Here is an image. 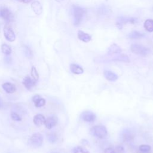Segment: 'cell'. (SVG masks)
Here are the masks:
<instances>
[{"label":"cell","mask_w":153,"mask_h":153,"mask_svg":"<svg viewBox=\"0 0 153 153\" xmlns=\"http://www.w3.org/2000/svg\"><path fill=\"white\" fill-rule=\"evenodd\" d=\"M32 8L33 9V11L38 15H39L42 12V7L41 4L37 1H34L31 5Z\"/></svg>","instance_id":"cell-17"},{"label":"cell","mask_w":153,"mask_h":153,"mask_svg":"<svg viewBox=\"0 0 153 153\" xmlns=\"http://www.w3.org/2000/svg\"><path fill=\"white\" fill-rule=\"evenodd\" d=\"M78 38L79 39L84 42H88L90 41L91 39V36L89 34L85 33L81 30H79L78 32Z\"/></svg>","instance_id":"cell-15"},{"label":"cell","mask_w":153,"mask_h":153,"mask_svg":"<svg viewBox=\"0 0 153 153\" xmlns=\"http://www.w3.org/2000/svg\"><path fill=\"white\" fill-rule=\"evenodd\" d=\"M104 153H116V151L114 148L111 147H109L105 149Z\"/></svg>","instance_id":"cell-29"},{"label":"cell","mask_w":153,"mask_h":153,"mask_svg":"<svg viewBox=\"0 0 153 153\" xmlns=\"http://www.w3.org/2000/svg\"><path fill=\"white\" fill-rule=\"evenodd\" d=\"M120 137L121 140H123L124 142H129L134 137V134L133 131H131L130 129L126 128L123 130Z\"/></svg>","instance_id":"cell-9"},{"label":"cell","mask_w":153,"mask_h":153,"mask_svg":"<svg viewBox=\"0 0 153 153\" xmlns=\"http://www.w3.org/2000/svg\"><path fill=\"white\" fill-rule=\"evenodd\" d=\"M23 85H25V87L27 88V89H30L32 87L34 86L35 84V82L32 80L29 76H25L23 79Z\"/></svg>","instance_id":"cell-18"},{"label":"cell","mask_w":153,"mask_h":153,"mask_svg":"<svg viewBox=\"0 0 153 153\" xmlns=\"http://www.w3.org/2000/svg\"><path fill=\"white\" fill-rule=\"evenodd\" d=\"M33 123L38 127H39L45 124V118L42 114H37L34 116L33 118Z\"/></svg>","instance_id":"cell-12"},{"label":"cell","mask_w":153,"mask_h":153,"mask_svg":"<svg viewBox=\"0 0 153 153\" xmlns=\"http://www.w3.org/2000/svg\"><path fill=\"white\" fill-rule=\"evenodd\" d=\"M47 139L50 142L54 143L57 140V136L54 133H51L47 136Z\"/></svg>","instance_id":"cell-26"},{"label":"cell","mask_w":153,"mask_h":153,"mask_svg":"<svg viewBox=\"0 0 153 153\" xmlns=\"http://www.w3.org/2000/svg\"><path fill=\"white\" fill-rule=\"evenodd\" d=\"M32 100L35 104V106L36 108H40L45 105V100L43 98H41L39 95H35L33 98Z\"/></svg>","instance_id":"cell-13"},{"label":"cell","mask_w":153,"mask_h":153,"mask_svg":"<svg viewBox=\"0 0 153 153\" xmlns=\"http://www.w3.org/2000/svg\"><path fill=\"white\" fill-rule=\"evenodd\" d=\"M139 149L142 153H149L151 151V148L149 145H141L139 146Z\"/></svg>","instance_id":"cell-24"},{"label":"cell","mask_w":153,"mask_h":153,"mask_svg":"<svg viewBox=\"0 0 153 153\" xmlns=\"http://www.w3.org/2000/svg\"><path fill=\"white\" fill-rule=\"evenodd\" d=\"M31 75L34 81H37L39 78V74L36 69V68L33 66L31 69Z\"/></svg>","instance_id":"cell-25"},{"label":"cell","mask_w":153,"mask_h":153,"mask_svg":"<svg viewBox=\"0 0 153 153\" xmlns=\"http://www.w3.org/2000/svg\"><path fill=\"white\" fill-rule=\"evenodd\" d=\"M11 117L13 119V120L16 121H20L22 120L21 117L19 114H17L16 112H11Z\"/></svg>","instance_id":"cell-28"},{"label":"cell","mask_w":153,"mask_h":153,"mask_svg":"<svg viewBox=\"0 0 153 153\" xmlns=\"http://www.w3.org/2000/svg\"><path fill=\"white\" fill-rule=\"evenodd\" d=\"M52 153H57V152H52Z\"/></svg>","instance_id":"cell-33"},{"label":"cell","mask_w":153,"mask_h":153,"mask_svg":"<svg viewBox=\"0 0 153 153\" xmlns=\"http://www.w3.org/2000/svg\"><path fill=\"white\" fill-rule=\"evenodd\" d=\"M2 88L7 93H13L16 91L15 86L10 82H5L2 85Z\"/></svg>","instance_id":"cell-19"},{"label":"cell","mask_w":153,"mask_h":153,"mask_svg":"<svg viewBox=\"0 0 153 153\" xmlns=\"http://www.w3.org/2000/svg\"><path fill=\"white\" fill-rule=\"evenodd\" d=\"M79 117L82 120L88 123L93 122L96 118V115L93 112L90 111H85L82 112L80 114Z\"/></svg>","instance_id":"cell-7"},{"label":"cell","mask_w":153,"mask_h":153,"mask_svg":"<svg viewBox=\"0 0 153 153\" xmlns=\"http://www.w3.org/2000/svg\"><path fill=\"white\" fill-rule=\"evenodd\" d=\"M2 101H1V100H0V108H1V107L2 106Z\"/></svg>","instance_id":"cell-31"},{"label":"cell","mask_w":153,"mask_h":153,"mask_svg":"<svg viewBox=\"0 0 153 153\" xmlns=\"http://www.w3.org/2000/svg\"><path fill=\"white\" fill-rule=\"evenodd\" d=\"M103 75H104V77L109 81H115L117 80L118 78V75L115 73L110 71H107V70H105L103 71Z\"/></svg>","instance_id":"cell-11"},{"label":"cell","mask_w":153,"mask_h":153,"mask_svg":"<svg viewBox=\"0 0 153 153\" xmlns=\"http://www.w3.org/2000/svg\"><path fill=\"white\" fill-rule=\"evenodd\" d=\"M24 53H25V54L27 57H29V58H31L32 57V52L31 51V50L28 47H26L25 46L24 47Z\"/></svg>","instance_id":"cell-27"},{"label":"cell","mask_w":153,"mask_h":153,"mask_svg":"<svg viewBox=\"0 0 153 153\" xmlns=\"http://www.w3.org/2000/svg\"><path fill=\"white\" fill-rule=\"evenodd\" d=\"M0 17L7 22H10L13 19V15L10 10L7 8H2L0 9Z\"/></svg>","instance_id":"cell-8"},{"label":"cell","mask_w":153,"mask_h":153,"mask_svg":"<svg viewBox=\"0 0 153 153\" xmlns=\"http://www.w3.org/2000/svg\"><path fill=\"white\" fill-rule=\"evenodd\" d=\"M57 121L58 119L56 116H51L49 117L47 120H45L44 124L46 128H47L48 129H51L57 124Z\"/></svg>","instance_id":"cell-10"},{"label":"cell","mask_w":153,"mask_h":153,"mask_svg":"<svg viewBox=\"0 0 153 153\" xmlns=\"http://www.w3.org/2000/svg\"><path fill=\"white\" fill-rule=\"evenodd\" d=\"M70 70L73 74L76 75L82 74L84 72V69H82V68L75 63L71 64Z\"/></svg>","instance_id":"cell-16"},{"label":"cell","mask_w":153,"mask_h":153,"mask_svg":"<svg viewBox=\"0 0 153 153\" xmlns=\"http://www.w3.org/2000/svg\"><path fill=\"white\" fill-rule=\"evenodd\" d=\"M130 50L133 53L142 56H146L149 51L148 48L137 44H133L130 47Z\"/></svg>","instance_id":"cell-3"},{"label":"cell","mask_w":153,"mask_h":153,"mask_svg":"<svg viewBox=\"0 0 153 153\" xmlns=\"http://www.w3.org/2000/svg\"><path fill=\"white\" fill-rule=\"evenodd\" d=\"M90 133L93 136L99 139L105 138L108 134L106 128L102 125H97L93 127L90 129Z\"/></svg>","instance_id":"cell-1"},{"label":"cell","mask_w":153,"mask_h":153,"mask_svg":"<svg viewBox=\"0 0 153 153\" xmlns=\"http://www.w3.org/2000/svg\"><path fill=\"white\" fill-rule=\"evenodd\" d=\"M4 33L5 38L6 39L10 42H13L15 40L16 38V35L14 34V32L8 24H7L4 28Z\"/></svg>","instance_id":"cell-6"},{"label":"cell","mask_w":153,"mask_h":153,"mask_svg":"<svg viewBox=\"0 0 153 153\" xmlns=\"http://www.w3.org/2000/svg\"><path fill=\"white\" fill-rule=\"evenodd\" d=\"M19 2H24V3H29L30 1H32V0H17Z\"/></svg>","instance_id":"cell-30"},{"label":"cell","mask_w":153,"mask_h":153,"mask_svg":"<svg viewBox=\"0 0 153 153\" xmlns=\"http://www.w3.org/2000/svg\"><path fill=\"white\" fill-rule=\"evenodd\" d=\"M144 35H145L143 33H140L138 31L134 30L130 33L128 36L130 39H139V38H142L143 36H144Z\"/></svg>","instance_id":"cell-21"},{"label":"cell","mask_w":153,"mask_h":153,"mask_svg":"<svg viewBox=\"0 0 153 153\" xmlns=\"http://www.w3.org/2000/svg\"><path fill=\"white\" fill-rule=\"evenodd\" d=\"M73 16L74 19V25L78 26L81 23L85 14V10L81 7L75 5L72 9Z\"/></svg>","instance_id":"cell-2"},{"label":"cell","mask_w":153,"mask_h":153,"mask_svg":"<svg viewBox=\"0 0 153 153\" xmlns=\"http://www.w3.org/2000/svg\"><path fill=\"white\" fill-rule=\"evenodd\" d=\"M73 153H89V151L84 147L78 146L72 149Z\"/></svg>","instance_id":"cell-23"},{"label":"cell","mask_w":153,"mask_h":153,"mask_svg":"<svg viewBox=\"0 0 153 153\" xmlns=\"http://www.w3.org/2000/svg\"><path fill=\"white\" fill-rule=\"evenodd\" d=\"M56 1H58V2H60V1H63V0H56Z\"/></svg>","instance_id":"cell-32"},{"label":"cell","mask_w":153,"mask_h":153,"mask_svg":"<svg viewBox=\"0 0 153 153\" xmlns=\"http://www.w3.org/2000/svg\"><path fill=\"white\" fill-rule=\"evenodd\" d=\"M121 52V50L120 47H118L117 44H113L111 45L108 51V54L109 56H112L114 54H118Z\"/></svg>","instance_id":"cell-14"},{"label":"cell","mask_w":153,"mask_h":153,"mask_svg":"<svg viewBox=\"0 0 153 153\" xmlns=\"http://www.w3.org/2000/svg\"><path fill=\"white\" fill-rule=\"evenodd\" d=\"M29 142L33 147H39L43 142V137L39 133H35L32 135L29 139Z\"/></svg>","instance_id":"cell-4"},{"label":"cell","mask_w":153,"mask_h":153,"mask_svg":"<svg viewBox=\"0 0 153 153\" xmlns=\"http://www.w3.org/2000/svg\"><path fill=\"white\" fill-rule=\"evenodd\" d=\"M144 27L148 32H153V20L147 19L144 23Z\"/></svg>","instance_id":"cell-20"},{"label":"cell","mask_w":153,"mask_h":153,"mask_svg":"<svg viewBox=\"0 0 153 153\" xmlns=\"http://www.w3.org/2000/svg\"><path fill=\"white\" fill-rule=\"evenodd\" d=\"M1 50L4 54L7 56L10 55L11 53V49L10 47L6 44H3L1 45Z\"/></svg>","instance_id":"cell-22"},{"label":"cell","mask_w":153,"mask_h":153,"mask_svg":"<svg viewBox=\"0 0 153 153\" xmlns=\"http://www.w3.org/2000/svg\"><path fill=\"white\" fill-rule=\"evenodd\" d=\"M137 22V19L134 17H120L117 20V26L119 29L123 28V25L127 23L134 24Z\"/></svg>","instance_id":"cell-5"}]
</instances>
